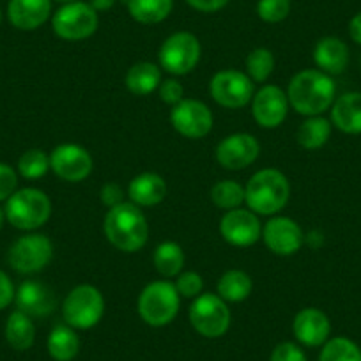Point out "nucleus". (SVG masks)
Masks as SVG:
<instances>
[{"mask_svg": "<svg viewBox=\"0 0 361 361\" xmlns=\"http://www.w3.org/2000/svg\"><path fill=\"white\" fill-rule=\"evenodd\" d=\"M211 96L224 109L238 110L248 105L255 94L252 78L238 69H221L211 78Z\"/></svg>", "mask_w": 361, "mask_h": 361, "instance_id": "9b49d317", "label": "nucleus"}, {"mask_svg": "<svg viewBox=\"0 0 361 361\" xmlns=\"http://www.w3.org/2000/svg\"><path fill=\"white\" fill-rule=\"evenodd\" d=\"M173 130L190 140H199L213 130V112L199 99H183L170 110Z\"/></svg>", "mask_w": 361, "mask_h": 361, "instance_id": "f8f14e48", "label": "nucleus"}, {"mask_svg": "<svg viewBox=\"0 0 361 361\" xmlns=\"http://www.w3.org/2000/svg\"><path fill=\"white\" fill-rule=\"evenodd\" d=\"M202 55V47L195 34L188 30L173 32L161 43L158 51L159 66L166 73L183 76L192 73L197 68Z\"/></svg>", "mask_w": 361, "mask_h": 361, "instance_id": "0eeeda50", "label": "nucleus"}, {"mask_svg": "<svg viewBox=\"0 0 361 361\" xmlns=\"http://www.w3.org/2000/svg\"><path fill=\"white\" fill-rule=\"evenodd\" d=\"M94 169L92 156L78 144H61L51 151L50 170L68 183H82Z\"/></svg>", "mask_w": 361, "mask_h": 361, "instance_id": "ddd939ff", "label": "nucleus"}, {"mask_svg": "<svg viewBox=\"0 0 361 361\" xmlns=\"http://www.w3.org/2000/svg\"><path fill=\"white\" fill-rule=\"evenodd\" d=\"M220 234L228 245L246 248L262 238V225L259 216L250 209L225 211L220 220Z\"/></svg>", "mask_w": 361, "mask_h": 361, "instance_id": "4468645a", "label": "nucleus"}, {"mask_svg": "<svg viewBox=\"0 0 361 361\" xmlns=\"http://www.w3.org/2000/svg\"><path fill=\"white\" fill-rule=\"evenodd\" d=\"M331 124L347 135L361 133V92H345L331 105Z\"/></svg>", "mask_w": 361, "mask_h": 361, "instance_id": "5701e85b", "label": "nucleus"}, {"mask_svg": "<svg viewBox=\"0 0 361 361\" xmlns=\"http://www.w3.org/2000/svg\"><path fill=\"white\" fill-rule=\"evenodd\" d=\"M6 220L20 231H36L51 216V200L37 188L16 190L6 200Z\"/></svg>", "mask_w": 361, "mask_h": 361, "instance_id": "20e7f679", "label": "nucleus"}, {"mask_svg": "<svg viewBox=\"0 0 361 361\" xmlns=\"http://www.w3.org/2000/svg\"><path fill=\"white\" fill-rule=\"evenodd\" d=\"M349 36L350 39L361 47V13L354 15L349 22Z\"/></svg>", "mask_w": 361, "mask_h": 361, "instance_id": "37998d69", "label": "nucleus"}, {"mask_svg": "<svg viewBox=\"0 0 361 361\" xmlns=\"http://www.w3.org/2000/svg\"><path fill=\"white\" fill-rule=\"evenodd\" d=\"M161 82L163 80L159 66L147 61L137 62V64L131 66L126 73V78H124L128 90L135 96H149L158 89Z\"/></svg>", "mask_w": 361, "mask_h": 361, "instance_id": "b1692460", "label": "nucleus"}, {"mask_svg": "<svg viewBox=\"0 0 361 361\" xmlns=\"http://www.w3.org/2000/svg\"><path fill=\"white\" fill-rule=\"evenodd\" d=\"M117 0H89L90 8L94 9L96 13H105V11H110V9L116 6Z\"/></svg>", "mask_w": 361, "mask_h": 361, "instance_id": "c03bdc74", "label": "nucleus"}, {"mask_svg": "<svg viewBox=\"0 0 361 361\" xmlns=\"http://www.w3.org/2000/svg\"><path fill=\"white\" fill-rule=\"evenodd\" d=\"M54 32L64 41L89 39L98 30V13L90 8L89 2L76 0L71 4H62L51 18Z\"/></svg>", "mask_w": 361, "mask_h": 361, "instance_id": "1a4fd4ad", "label": "nucleus"}, {"mask_svg": "<svg viewBox=\"0 0 361 361\" xmlns=\"http://www.w3.org/2000/svg\"><path fill=\"white\" fill-rule=\"evenodd\" d=\"M55 2H61V4H71V2H76V0H55Z\"/></svg>", "mask_w": 361, "mask_h": 361, "instance_id": "49530a36", "label": "nucleus"}, {"mask_svg": "<svg viewBox=\"0 0 361 361\" xmlns=\"http://www.w3.org/2000/svg\"><path fill=\"white\" fill-rule=\"evenodd\" d=\"M293 2L290 0H259L257 15L266 23H280L290 15Z\"/></svg>", "mask_w": 361, "mask_h": 361, "instance_id": "f704fd0d", "label": "nucleus"}, {"mask_svg": "<svg viewBox=\"0 0 361 361\" xmlns=\"http://www.w3.org/2000/svg\"><path fill=\"white\" fill-rule=\"evenodd\" d=\"M51 0H11L8 18L20 30H36L50 20Z\"/></svg>", "mask_w": 361, "mask_h": 361, "instance_id": "aec40b11", "label": "nucleus"}, {"mask_svg": "<svg viewBox=\"0 0 361 361\" xmlns=\"http://www.w3.org/2000/svg\"><path fill=\"white\" fill-rule=\"evenodd\" d=\"M262 241L275 255L289 257L305 245V234L293 218L273 216L262 227Z\"/></svg>", "mask_w": 361, "mask_h": 361, "instance_id": "2eb2a0df", "label": "nucleus"}, {"mask_svg": "<svg viewBox=\"0 0 361 361\" xmlns=\"http://www.w3.org/2000/svg\"><path fill=\"white\" fill-rule=\"evenodd\" d=\"M166 192L169 188H166L165 179L156 172L138 173L130 180V186H128L130 202L138 207L158 206L165 200Z\"/></svg>", "mask_w": 361, "mask_h": 361, "instance_id": "412c9836", "label": "nucleus"}, {"mask_svg": "<svg viewBox=\"0 0 361 361\" xmlns=\"http://www.w3.org/2000/svg\"><path fill=\"white\" fill-rule=\"evenodd\" d=\"M289 105L305 117L322 116L336 99V85L321 69H303L290 78Z\"/></svg>", "mask_w": 361, "mask_h": 361, "instance_id": "f257e3e1", "label": "nucleus"}, {"mask_svg": "<svg viewBox=\"0 0 361 361\" xmlns=\"http://www.w3.org/2000/svg\"><path fill=\"white\" fill-rule=\"evenodd\" d=\"M314 62L326 75H340L349 64V48L340 37L326 36L315 44Z\"/></svg>", "mask_w": 361, "mask_h": 361, "instance_id": "4be33fe9", "label": "nucleus"}, {"mask_svg": "<svg viewBox=\"0 0 361 361\" xmlns=\"http://www.w3.org/2000/svg\"><path fill=\"white\" fill-rule=\"evenodd\" d=\"M0 23H2V9H0Z\"/></svg>", "mask_w": 361, "mask_h": 361, "instance_id": "de8ad7c7", "label": "nucleus"}, {"mask_svg": "<svg viewBox=\"0 0 361 361\" xmlns=\"http://www.w3.org/2000/svg\"><path fill=\"white\" fill-rule=\"evenodd\" d=\"M290 199V183L276 169H262L253 173L245 186V202L250 211L273 216L287 206Z\"/></svg>", "mask_w": 361, "mask_h": 361, "instance_id": "7ed1b4c3", "label": "nucleus"}, {"mask_svg": "<svg viewBox=\"0 0 361 361\" xmlns=\"http://www.w3.org/2000/svg\"><path fill=\"white\" fill-rule=\"evenodd\" d=\"M176 289L179 293L180 298H186V300H195L202 294L204 290V279L195 273V271H183L176 276Z\"/></svg>", "mask_w": 361, "mask_h": 361, "instance_id": "c9c22d12", "label": "nucleus"}, {"mask_svg": "<svg viewBox=\"0 0 361 361\" xmlns=\"http://www.w3.org/2000/svg\"><path fill=\"white\" fill-rule=\"evenodd\" d=\"M99 197H102V202L105 204L109 209H112V207L124 202V190L121 188V185H117V183H106V185H103Z\"/></svg>", "mask_w": 361, "mask_h": 361, "instance_id": "ea45409f", "label": "nucleus"}, {"mask_svg": "<svg viewBox=\"0 0 361 361\" xmlns=\"http://www.w3.org/2000/svg\"><path fill=\"white\" fill-rule=\"evenodd\" d=\"M180 296L176 286L166 280L151 282L138 296V315L152 328H163L170 324L179 314Z\"/></svg>", "mask_w": 361, "mask_h": 361, "instance_id": "39448f33", "label": "nucleus"}, {"mask_svg": "<svg viewBox=\"0 0 361 361\" xmlns=\"http://www.w3.org/2000/svg\"><path fill=\"white\" fill-rule=\"evenodd\" d=\"M15 294L16 290H15V286H13L11 279L6 275L4 271L0 269V310H4V308H8L9 305L13 303Z\"/></svg>", "mask_w": 361, "mask_h": 361, "instance_id": "a19ab883", "label": "nucleus"}, {"mask_svg": "<svg viewBox=\"0 0 361 361\" xmlns=\"http://www.w3.org/2000/svg\"><path fill=\"white\" fill-rule=\"evenodd\" d=\"M48 354L55 361H71L80 353V338L68 324H59L48 335Z\"/></svg>", "mask_w": 361, "mask_h": 361, "instance_id": "a878e982", "label": "nucleus"}, {"mask_svg": "<svg viewBox=\"0 0 361 361\" xmlns=\"http://www.w3.org/2000/svg\"><path fill=\"white\" fill-rule=\"evenodd\" d=\"M190 322L199 335L206 338H220L231 328V310L227 301L218 294H200L195 298L188 312Z\"/></svg>", "mask_w": 361, "mask_h": 361, "instance_id": "6e6552de", "label": "nucleus"}, {"mask_svg": "<svg viewBox=\"0 0 361 361\" xmlns=\"http://www.w3.org/2000/svg\"><path fill=\"white\" fill-rule=\"evenodd\" d=\"M158 89H159V98H161V102L166 103V105L176 106L177 103L185 99V87L180 85L176 78L163 80V82L159 83Z\"/></svg>", "mask_w": 361, "mask_h": 361, "instance_id": "e433bc0d", "label": "nucleus"}, {"mask_svg": "<svg viewBox=\"0 0 361 361\" xmlns=\"http://www.w3.org/2000/svg\"><path fill=\"white\" fill-rule=\"evenodd\" d=\"M190 8L199 13H216L228 4V0H186Z\"/></svg>", "mask_w": 361, "mask_h": 361, "instance_id": "79ce46f5", "label": "nucleus"}, {"mask_svg": "<svg viewBox=\"0 0 361 361\" xmlns=\"http://www.w3.org/2000/svg\"><path fill=\"white\" fill-rule=\"evenodd\" d=\"M152 264L161 276L176 279L179 273H183V267H185V252L177 243L165 241L156 246L154 253H152Z\"/></svg>", "mask_w": 361, "mask_h": 361, "instance_id": "c756f323", "label": "nucleus"}, {"mask_svg": "<svg viewBox=\"0 0 361 361\" xmlns=\"http://www.w3.org/2000/svg\"><path fill=\"white\" fill-rule=\"evenodd\" d=\"M4 220H6V213L4 209L0 207V228H2V225H4Z\"/></svg>", "mask_w": 361, "mask_h": 361, "instance_id": "a18cd8bd", "label": "nucleus"}, {"mask_svg": "<svg viewBox=\"0 0 361 361\" xmlns=\"http://www.w3.org/2000/svg\"><path fill=\"white\" fill-rule=\"evenodd\" d=\"M293 331L298 342L303 345L319 347L324 345L329 340L331 322H329L328 315L319 308H303L294 317Z\"/></svg>", "mask_w": 361, "mask_h": 361, "instance_id": "a211bd4d", "label": "nucleus"}, {"mask_svg": "<svg viewBox=\"0 0 361 361\" xmlns=\"http://www.w3.org/2000/svg\"><path fill=\"white\" fill-rule=\"evenodd\" d=\"M331 121L326 119V117H307L296 131L298 144L303 149H308V151L321 149L329 140V137H331Z\"/></svg>", "mask_w": 361, "mask_h": 361, "instance_id": "c85d7f7f", "label": "nucleus"}, {"mask_svg": "<svg viewBox=\"0 0 361 361\" xmlns=\"http://www.w3.org/2000/svg\"><path fill=\"white\" fill-rule=\"evenodd\" d=\"M252 276L243 269H228L216 283V294L227 303H241L252 294Z\"/></svg>", "mask_w": 361, "mask_h": 361, "instance_id": "393cba45", "label": "nucleus"}, {"mask_svg": "<svg viewBox=\"0 0 361 361\" xmlns=\"http://www.w3.org/2000/svg\"><path fill=\"white\" fill-rule=\"evenodd\" d=\"M50 170V156L41 149H29L18 159V172L25 179H41Z\"/></svg>", "mask_w": 361, "mask_h": 361, "instance_id": "72a5a7b5", "label": "nucleus"}, {"mask_svg": "<svg viewBox=\"0 0 361 361\" xmlns=\"http://www.w3.org/2000/svg\"><path fill=\"white\" fill-rule=\"evenodd\" d=\"M128 13L142 25H156L170 16L173 0H124Z\"/></svg>", "mask_w": 361, "mask_h": 361, "instance_id": "bb28decb", "label": "nucleus"}, {"mask_svg": "<svg viewBox=\"0 0 361 361\" xmlns=\"http://www.w3.org/2000/svg\"><path fill=\"white\" fill-rule=\"evenodd\" d=\"M319 361H361V349L350 338L335 336L322 345Z\"/></svg>", "mask_w": 361, "mask_h": 361, "instance_id": "473e14b6", "label": "nucleus"}, {"mask_svg": "<svg viewBox=\"0 0 361 361\" xmlns=\"http://www.w3.org/2000/svg\"><path fill=\"white\" fill-rule=\"evenodd\" d=\"M105 314V298L94 286L75 287L62 303V317L73 329H90Z\"/></svg>", "mask_w": 361, "mask_h": 361, "instance_id": "423d86ee", "label": "nucleus"}, {"mask_svg": "<svg viewBox=\"0 0 361 361\" xmlns=\"http://www.w3.org/2000/svg\"><path fill=\"white\" fill-rule=\"evenodd\" d=\"M275 55L267 48H255L246 57V75L252 78V82L264 83L271 76V73L275 71Z\"/></svg>", "mask_w": 361, "mask_h": 361, "instance_id": "2f4dec72", "label": "nucleus"}, {"mask_svg": "<svg viewBox=\"0 0 361 361\" xmlns=\"http://www.w3.org/2000/svg\"><path fill=\"white\" fill-rule=\"evenodd\" d=\"M16 307L29 317H47L57 307L54 290L36 280H27L15 294Z\"/></svg>", "mask_w": 361, "mask_h": 361, "instance_id": "6ab92c4d", "label": "nucleus"}, {"mask_svg": "<svg viewBox=\"0 0 361 361\" xmlns=\"http://www.w3.org/2000/svg\"><path fill=\"white\" fill-rule=\"evenodd\" d=\"M260 144L250 133H232L216 145V161L227 170H243L259 158Z\"/></svg>", "mask_w": 361, "mask_h": 361, "instance_id": "f3484780", "label": "nucleus"}, {"mask_svg": "<svg viewBox=\"0 0 361 361\" xmlns=\"http://www.w3.org/2000/svg\"><path fill=\"white\" fill-rule=\"evenodd\" d=\"M18 186V176L8 163H0V202L8 200Z\"/></svg>", "mask_w": 361, "mask_h": 361, "instance_id": "4c0bfd02", "label": "nucleus"}, {"mask_svg": "<svg viewBox=\"0 0 361 361\" xmlns=\"http://www.w3.org/2000/svg\"><path fill=\"white\" fill-rule=\"evenodd\" d=\"M289 98L279 85H264L253 94L252 114L255 123L266 130H275L286 121L289 112Z\"/></svg>", "mask_w": 361, "mask_h": 361, "instance_id": "dca6fc26", "label": "nucleus"}, {"mask_svg": "<svg viewBox=\"0 0 361 361\" xmlns=\"http://www.w3.org/2000/svg\"><path fill=\"white\" fill-rule=\"evenodd\" d=\"M271 361H308L303 349L294 342H282L271 353Z\"/></svg>", "mask_w": 361, "mask_h": 361, "instance_id": "58836bf2", "label": "nucleus"}, {"mask_svg": "<svg viewBox=\"0 0 361 361\" xmlns=\"http://www.w3.org/2000/svg\"><path fill=\"white\" fill-rule=\"evenodd\" d=\"M211 200L214 206L224 211L238 209L245 202V186L232 179L218 180L211 188Z\"/></svg>", "mask_w": 361, "mask_h": 361, "instance_id": "7c9ffc66", "label": "nucleus"}, {"mask_svg": "<svg viewBox=\"0 0 361 361\" xmlns=\"http://www.w3.org/2000/svg\"><path fill=\"white\" fill-rule=\"evenodd\" d=\"M54 245L44 234H27L16 239L8 253L9 266L20 275H34L50 264Z\"/></svg>", "mask_w": 361, "mask_h": 361, "instance_id": "9d476101", "label": "nucleus"}, {"mask_svg": "<svg viewBox=\"0 0 361 361\" xmlns=\"http://www.w3.org/2000/svg\"><path fill=\"white\" fill-rule=\"evenodd\" d=\"M6 340L15 350H27L34 345L36 340V326L32 317L23 312L15 310L6 321Z\"/></svg>", "mask_w": 361, "mask_h": 361, "instance_id": "cd10ccee", "label": "nucleus"}, {"mask_svg": "<svg viewBox=\"0 0 361 361\" xmlns=\"http://www.w3.org/2000/svg\"><path fill=\"white\" fill-rule=\"evenodd\" d=\"M103 231L110 245L124 253L138 252L149 239V224L144 211L126 200L106 211Z\"/></svg>", "mask_w": 361, "mask_h": 361, "instance_id": "f03ea898", "label": "nucleus"}]
</instances>
